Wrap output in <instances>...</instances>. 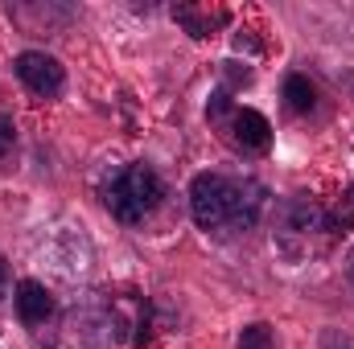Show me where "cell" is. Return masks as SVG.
I'll return each mask as SVG.
<instances>
[{
	"mask_svg": "<svg viewBox=\"0 0 354 349\" xmlns=\"http://www.w3.org/2000/svg\"><path fill=\"white\" fill-rule=\"evenodd\" d=\"M239 349H272V333H268V325H248V329L239 333Z\"/></svg>",
	"mask_w": 354,
	"mask_h": 349,
	"instance_id": "8",
	"label": "cell"
},
{
	"mask_svg": "<svg viewBox=\"0 0 354 349\" xmlns=\"http://www.w3.org/2000/svg\"><path fill=\"white\" fill-rule=\"evenodd\" d=\"M351 279H354V259H351Z\"/></svg>",
	"mask_w": 354,
	"mask_h": 349,
	"instance_id": "13",
	"label": "cell"
},
{
	"mask_svg": "<svg viewBox=\"0 0 354 349\" xmlns=\"http://www.w3.org/2000/svg\"><path fill=\"white\" fill-rule=\"evenodd\" d=\"M161 197H165V185H161V177L153 173L149 165H128V169H120V173L107 181V189H103L107 210H111L124 226L145 222V218L161 206Z\"/></svg>",
	"mask_w": 354,
	"mask_h": 349,
	"instance_id": "2",
	"label": "cell"
},
{
	"mask_svg": "<svg viewBox=\"0 0 354 349\" xmlns=\"http://www.w3.org/2000/svg\"><path fill=\"white\" fill-rule=\"evenodd\" d=\"M17 79L33 90V94L50 99V94H58V90H62L66 70H62V62H58V58H50V54H41V50H25V54L17 58Z\"/></svg>",
	"mask_w": 354,
	"mask_h": 349,
	"instance_id": "3",
	"label": "cell"
},
{
	"mask_svg": "<svg viewBox=\"0 0 354 349\" xmlns=\"http://www.w3.org/2000/svg\"><path fill=\"white\" fill-rule=\"evenodd\" d=\"M334 226H338V230H351L354 226V189L338 201V210H334Z\"/></svg>",
	"mask_w": 354,
	"mask_h": 349,
	"instance_id": "9",
	"label": "cell"
},
{
	"mask_svg": "<svg viewBox=\"0 0 354 349\" xmlns=\"http://www.w3.org/2000/svg\"><path fill=\"white\" fill-rule=\"evenodd\" d=\"M8 296V263L0 259V300Z\"/></svg>",
	"mask_w": 354,
	"mask_h": 349,
	"instance_id": "11",
	"label": "cell"
},
{
	"mask_svg": "<svg viewBox=\"0 0 354 349\" xmlns=\"http://www.w3.org/2000/svg\"><path fill=\"white\" fill-rule=\"evenodd\" d=\"M284 99H288V107L292 111H313V87H309V79L305 74H288L284 79Z\"/></svg>",
	"mask_w": 354,
	"mask_h": 349,
	"instance_id": "7",
	"label": "cell"
},
{
	"mask_svg": "<svg viewBox=\"0 0 354 349\" xmlns=\"http://www.w3.org/2000/svg\"><path fill=\"white\" fill-rule=\"evenodd\" d=\"M326 349H354V341H346V337H330Z\"/></svg>",
	"mask_w": 354,
	"mask_h": 349,
	"instance_id": "12",
	"label": "cell"
},
{
	"mask_svg": "<svg viewBox=\"0 0 354 349\" xmlns=\"http://www.w3.org/2000/svg\"><path fill=\"white\" fill-rule=\"evenodd\" d=\"M235 136H239V144L243 148H268V140H272V128H268V119L260 111H252V107H243V111H235Z\"/></svg>",
	"mask_w": 354,
	"mask_h": 349,
	"instance_id": "5",
	"label": "cell"
},
{
	"mask_svg": "<svg viewBox=\"0 0 354 349\" xmlns=\"http://www.w3.org/2000/svg\"><path fill=\"white\" fill-rule=\"evenodd\" d=\"M322 226H326V214H322L313 201L297 197V201L288 206V230H297V235H313V230H322Z\"/></svg>",
	"mask_w": 354,
	"mask_h": 349,
	"instance_id": "6",
	"label": "cell"
},
{
	"mask_svg": "<svg viewBox=\"0 0 354 349\" xmlns=\"http://www.w3.org/2000/svg\"><path fill=\"white\" fill-rule=\"evenodd\" d=\"M12 144H17V128H12V119H8V115H0V161L12 152Z\"/></svg>",
	"mask_w": 354,
	"mask_h": 349,
	"instance_id": "10",
	"label": "cell"
},
{
	"mask_svg": "<svg viewBox=\"0 0 354 349\" xmlns=\"http://www.w3.org/2000/svg\"><path fill=\"white\" fill-rule=\"evenodd\" d=\"M54 312V296L37 283V279H21L17 283V317L25 325H46Z\"/></svg>",
	"mask_w": 354,
	"mask_h": 349,
	"instance_id": "4",
	"label": "cell"
},
{
	"mask_svg": "<svg viewBox=\"0 0 354 349\" xmlns=\"http://www.w3.org/2000/svg\"><path fill=\"white\" fill-rule=\"evenodd\" d=\"M189 210L202 230H243L264 210V189L256 181H231L218 173H198L189 185Z\"/></svg>",
	"mask_w": 354,
	"mask_h": 349,
	"instance_id": "1",
	"label": "cell"
}]
</instances>
